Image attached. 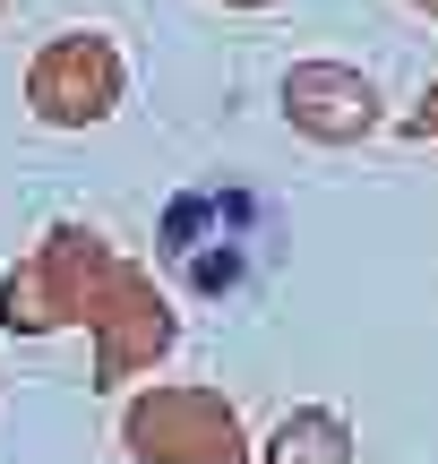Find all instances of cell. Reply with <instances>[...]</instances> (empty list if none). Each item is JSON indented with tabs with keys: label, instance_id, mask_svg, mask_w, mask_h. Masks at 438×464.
<instances>
[{
	"label": "cell",
	"instance_id": "cell-7",
	"mask_svg": "<svg viewBox=\"0 0 438 464\" xmlns=\"http://www.w3.org/2000/svg\"><path fill=\"white\" fill-rule=\"evenodd\" d=\"M413 9H422V17H438V0H413Z\"/></svg>",
	"mask_w": 438,
	"mask_h": 464
},
{
	"label": "cell",
	"instance_id": "cell-6",
	"mask_svg": "<svg viewBox=\"0 0 438 464\" xmlns=\"http://www.w3.org/2000/svg\"><path fill=\"white\" fill-rule=\"evenodd\" d=\"M224 9H267V0H224Z\"/></svg>",
	"mask_w": 438,
	"mask_h": 464
},
{
	"label": "cell",
	"instance_id": "cell-5",
	"mask_svg": "<svg viewBox=\"0 0 438 464\" xmlns=\"http://www.w3.org/2000/svg\"><path fill=\"white\" fill-rule=\"evenodd\" d=\"M405 138H438V78L422 86V103L405 112Z\"/></svg>",
	"mask_w": 438,
	"mask_h": 464
},
{
	"label": "cell",
	"instance_id": "cell-3",
	"mask_svg": "<svg viewBox=\"0 0 438 464\" xmlns=\"http://www.w3.org/2000/svg\"><path fill=\"white\" fill-rule=\"evenodd\" d=\"M112 95H120V69H112V52H103L95 34L52 44L43 69H34V103H43V121H103Z\"/></svg>",
	"mask_w": 438,
	"mask_h": 464
},
{
	"label": "cell",
	"instance_id": "cell-2",
	"mask_svg": "<svg viewBox=\"0 0 438 464\" xmlns=\"http://www.w3.org/2000/svg\"><path fill=\"white\" fill-rule=\"evenodd\" d=\"M284 121L319 147H353L378 130V86L353 61H292L284 69Z\"/></svg>",
	"mask_w": 438,
	"mask_h": 464
},
{
	"label": "cell",
	"instance_id": "cell-4",
	"mask_svg": "<svg viewBox=\"0 0 438 464\" xmlns=\"http://www.w3.org/2000/svg\"><path fill=\"white\" fill-rule=\"evenodd\" d=\"M258 464H353V421L327 413V404H301V413H284L267 430Z\"/></svg>",
	"mask_w": 438,
	"mask_h": 464
},
{
	"label": "cell",
	"instance_id": "cell-1",
	"mask_svg": "<svg viewBox=\"0 0 438 464\" xmlns=\"http://www.w3.org/2000/svg\"><path fill=\"white\" fill-rule=\"evenodd\" d=\"M129 448L164 456V464H250V439H241L233 404L198 396V387H172V396H147L129 413Z\"/></svg>",
	"mask_w": 438,
	"mask_h": 464
}]
</instances>
